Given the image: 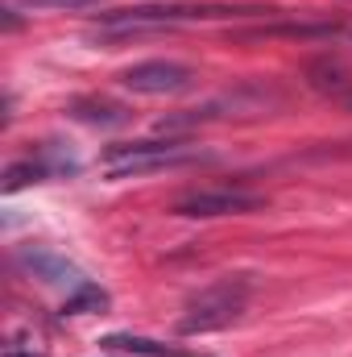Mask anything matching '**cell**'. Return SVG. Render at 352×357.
Returning <instances> with one entry per match:
<instances>
[{"mask_svg":"<svg viewBox=\"0 0 352 357\" xmlns=\"http://www.w3.org/2000/svg\"><path fill=\"white\" fill-rule=\"evenodd\" d=\"M104 307H108V295H104L99 287H91V282L75 287V291L63 299V316H88V312H104Z\"/></svg>","mask_w":352,"mask_h":357,"instance_id":"cell-11","label":"cell"},{"mask_svg":"<svg viewBox=\"0 0 352 357\" xmlns=\"http://www.w3.org/2000/svg\"><path fill=\"white\" fill-rule=\"evenodd\" d=\"M191 84H195V71L175 59H145V63H133L129 71H120V88L137 91V96H178Z\"/></svg>","mask_w":352,"mask_h":357,"instance_id":"cell-4","label":"cell"},{"mask_svg":"<svg viewBox=\"0 0 352 357\" xmlns=\"http://www.w3.org/2000/svg\"><path fill=\"white\" fill-rule=\"evenodd\" d=\"M21 262L33 270V274H38L42 282H50V287H63V282H67V287H83L79 270L71 266L67 258H54L50 250H29V254H25Z\"/></svg>","mask_w":352,"mask_h":357,"instance_id":"cell-7","label":"cell"},{"mask_svg":"<svg viewBox=\"0 0 352 357\" xmlns=\"http://www.w3.org/2000/svg\"><path fill=\"white\" fill-rule=\"evenodd\" d=\"M71 116H79L88 125H125L129 121V112L112 100H79V104H71Z\"/></svg>","mask_w":352,"mask_h":357,"instance_id":"cell-10","label":"cell"},{"mask_svg":"<svg viewBox=\"0 0 352 357\" xmlns=\"http://www.w3.org/2000/svg\"><path fill=\"white\" fill-rule=\"evenodd\" d=\"M340 21H273V25H257L241 38H294V42H319V38H336Z\"/></svg>","mask_w":352,"mask_h":357,"instance_id":"cell-6","label":"cell"},{"mask_svg":"<svg viewBox=\"0 0 352 357\" xmlns=\"http://www.w3.org/2000/svg\"><path fill=\"white\" fill-rule=\"evenodd\" d=\"M195 158H207L199 154L191 142H120V146H108L104 158H99V175L104 178H141L154 175V171H170V167H186Z\"/></svg>","mask_w":352,"mask_h":357,"instance_id":"cell-2","label":"cell"},{"mask_svg":"<svg viewBox=\"0 0 352 357\" xmlns=\"http://www.w3.org/2000/svg\"><path fill=\"white\" fill-rule=\"evenodd\" d=\"M249 295H253V282L245 274H228L211 287H203L186 312L178 316V333L182 337H203V333H216V328H228L232 320H241V312L249 307Z\"/></svg>","mask_w":352,"mask_h":357,"instance_id":"cell-1","label":"cell"},{"mask_svg":"<svg viewBox=\"0 0 352 357\" xmlns=\"http://www.w3.org/2000/svg\"><path fill=\"white\" fill-rule=\"evenodd\" d=\"M108 349H120V354L133 357H182L178 349L162 345V341H150V337H133V333H116V337H104Z\"/></svg>","mask_w":352,"mask_h":357,"instance_id":"cell-9","label":"cell"},{"mask_svg":"<svg viewBox=\"0 0 352 357\" xmlns=\"http://www.w3.org/2000/svg\"><path fill=\"white\" fill-rule=\"evenodd\" d=\"M265 208L262 191H249V187H191L182 191L170 212L186 216V220H216V216H245V212H257Z\"/></svg>","mask_w":352,"mask_h":357,"instance_id":"cell-3","label":"cell"},{"mask_svg":"<svg viewBox=\"0 0 352 357\" xmlns=\"http://www.w3.org/2000/svg\"><path fill=\"white\" fill-rule=\"evenodd\" d=\"M99 0H17V8H29V13H42V8H58V13H75V8H88Z\"/></svg>","mask_w":352,"mask_h":357,"instance_id":"cell-12","label":"cell"},{"mask_svg":"<svg viewBox=\"0 0 352 357\" xmlns=\"http://www.w3.org/2000/svg\"><path fill=\"white\" fill-rule=\"evenodd\" d=\"M54 175V167L50 162H42V158H29V162H13L4 178H0V191L4 195H13V191H21V187H29V183H42V178Z\"/></svg>","mask_w":352,"mask_h":357,"instance_id":"cell-8","label":"cell"},{"mask_svg":"<svg viewBox=\"0 0 352 357\" xmlns=\"http://www.w3.org/2000/svg\"><path fill=\"white\" fill-rule=\"evenodd\" d=\"M307 79H311V88L319 91V96H328L332 104L352 108V75L340 59H332V54L311 59V63H307Z\"/></svg>","mask_w":352,"mask_h":357,"instance_id":"cell-5","label":"cell"},{"mask_svg":"<svg viewBox=\"0 0 352 357\" xmlns=\"http://www.w3.org/2000/svg\"><path fill=\"white\" fill-rule=\"evenodd\" d=\"M4 357H46V354H38L33 345H29V349H21V345H13V349H4Z\"/></svg>","mask_w":352,"mask_h":357,"instance_id":"cell-13","label":"cell"}]
</instances>
